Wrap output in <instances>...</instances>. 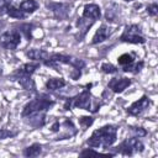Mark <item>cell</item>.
<instances>
[{"label": "cell", "mask_w": 158, "mask_h": 158, "mask_svg": "<svg viewBox=\"0 0 158 158\" xmlns=\"http://www.w3.org/2000/svg\"><path fill=\"white\" fill-rule=\"evenodd\" d=\"M117 131H118V126L112 125V123H107L104 125L102 127L95 130L90 137L86 139V146L91 147V148H104V149H109L110 147L114 146V143L117 139Z\"/></svg>", "instance_id": "obj_1"}, {"label": "cell", "mask_w": 158, "mask_h": 158, "mask_svg": "<svg viewBox=\"0 0 158 158\" xmlns=\"http://www.w3.org/2000/svg\"><path fill=\"white\" fill-rule=\"evenodd\" d=\"M91 86H93V84H89L79 94L65 99L64 110L68 111V110H73V109H83V110H86L90 112H98L101 104L99 102V100L93 99V95L90 93Z\"/></svg>", "instance_id": "obj_2"}, {"label": "cell", "mask_w": 158, "mask_h": 158, "mask_svg": "<svg viewBox=\"0 0 158 158\" xmlns=\"http://www.w3.org/2000/svg\"><path fill=\"white\" fill-rule=\"evenodd\" d=\"M42 64L46 67L53 68L56 70H59L60 64H67V65H70L74 70H79V72H81L86 65V63L83 59L70 54H63V53H49L48 59L44 60Z\"/></svg>", "instance_id": "obj_3"}, {"label": "cell", "mask_w": 158, "mask_h": 158, "mask_svg": "<svg viewBox=\"0 0 158 158\" xmlns=\"http://www.w3.org/2000/svg\"><path fill=\"white\" fill-rule=\"evenodd\" d=\"M56 105V101L46 94H37L32 100H30L21 111V117H25L30 114L37 111H48Z\"/></svg>", "instance_id": "obj_4"}, {"label": "cell", "mask_w": 158, "mask_h": 158, "mask_svg": "<svg viewBox=\"0 0 158 158\" xmlns=\"http://www.w3.org/2000/svg\"><path fill=\"white\" fill-rule=\"evenodd\" d=\"M114 151L115 154H122V156H133L136 153H142L144 151V144L142 143V141L136 137V136H131L125 138L118 146L111 148Z\"/></svg>", "instance_id": "obj_5"}, {"label": "cell", "mask_w": 158, "mask_h": 158, "mask_svg": "<svg viewBox=\"0 0 158 158\" xmlns=\"http://www.w3.org/2000/svg\"><path fill=\"white\" fill-rule=\"evenodd\" d=\"M118 40L121 42L131 43V44H143V43H146V38L142 35V30L136 23L126 25L122 33L120 35Z\"/></svg>", "instance_id": "obj_6"}, {"label": "cell", "mask_w": 158, "mask_h": 158, "mask_svg": "<svg viewBox=\"0 0 158 158\" xmlns=\"http://www.w3.org/2000/svg\"><path fill=\"white\" fill-rule=\"evenodd\" d=\"M21 37L17 30H7L0 35V46L7 51H15L21 43Z\"/></svg>", "instance_id": "obj_7"}, {"label": "cell", "mask_w": 158, "mask_h": 158, "mask_svg": "<svg viewBox=\"0 0 158 158\" xmlns=\"http://www.w3.org/2000/svg\"><path fill=\"white\" fill-rule=\"evenodd\" d=\"M70 4L69 2H56L49 1L46 4V7L53 14V17L57 21H64L68 19L70 14Z\"/></svg>", "instance_id": "obj_8"}, {"label": "cell", "mask_w": 158, "mask_h": 158, "mask_svg": "<svg viewBox=\"0 0 158 158\" xmlns=\"http://www.w3.org/2000/svg\"><path fill=\"white\" fill-rule=\"evenodd\" d=\"M152 105V100L148 95H142L138 100L133 101L126 110V112L130 116H141L144 111H147Z\"/></svg>", "instance_id": "obj_9"}, {"label": "cell", "mask_w": 158, "mask_h": 158, "mask_svg": "<svg viewBox=\"0 0 158 158\" xmlns=\"http://www.w3.org/2000/svg\"><path fill=\"white\" fill-rule=\"evenodd\" d=\"M40 65H41V63H38V62L25 63V64H22L21 67H19V68L10 75V78H11V80H16V79H19V78H21V77H32L33 73L40 68Z\"/></svg>", "instance_id": "obj_10"}, {"label": "cell", "mask_w": 158, "mask_h": 158, "mask_svg": "<svg viewBox=\"0 0 158 158\" xmlns=\"http://www.w3.org/2000/svg\"><path fill=\"white\" fill-rule=\"evenodd\" d=\"M60 127H63V130L60 128L58 132V136L54 138V141H62V139H68L72 138L73 136H75L78 133V128L74 126L73 121L70 118H64L60 122Z\"/></svg>", "instance_id": "obj_11"}, {"label": "cell", "mask_w": 158, "mask_h": 158, "mask_svg": "<svg viewBox=\"0 0 158 158\" xmlns=\"http://www.w3.org/2000/svg\"><path fill=\"white\" fill-rule=\"evenodd\" d=\"M46 114H47L46 111H37V112L30 114V115H27V116H25L22 118H23V121L28 126H31L35 130H38V128L44 127V125L47 122V120H46L47 118V115Z\"/></svg>", "instance_id": "obj_12"}, {"label": "cell", "mask_w": 158, "mask_h": 158, "mask_svg": "<svg viewBox=\"0 0 158 158\" xmlns=\"http://www.w3.org/2000/svg\"><path fill=\"white\" fill-rule=\"evenodd\" d=\"M131 84H132V80L126 77H115V78L110 79V81L107 83V88L115 94H121Z\"/></svg>", "instance_id": "obj_13"}, {"label": "cell", "mask_w": 158, "mask_h": 158, "mask_svg": "<svg viewBox=\"0 0 158 158\" xmlns=\"http://www.w3.org/2000/svg\"><path fill=\"white\" fill-rule=\"evenodd\" d=\"M94 23H95V21H93V20L85 19L83 16L78 17L77 21H75V26H77V30H78V32L75 33V40L78 42L83 41V38L86 36V33L89 32V30L93 27Z\"/></svg>", "instance_id": "obj_14"}, {"label": "cell", "mask_w": 158, "mask_h": 158, "mask_svg": "<svg viewBox=\"0 0 158 158\" xmlns=\"http://www.w3.org/2000/svg\"><path fill=\"white\" fill-rule=\"evenodd\" d=\"M114 28L106 23H102L95 32V35L93 36V40H91V44H99L106 40L110 38V36L114 33Z\"/></svg>", "instance_id": "obj_15"}, {"label": "cell", "mask_w": 158, "mask_h": 158, "mask_svg": "<svg viewBox=\"0 0 158 158\" xmlns=\"http://www.w3.org/2000/svg\"><path fill=\"white\" fill-rule=\"evenodd\" d=\"M83 17L85 19H89V20H93V21H98L100 20L101 17V9L98 4H86L84 5L83 7V14H81Z\"/></svg>", "instance_id": "obj_16"}, {"label": "cell", "mask_w": 158, "mask_h": 158, "mask_svg": "<svg viewBox=\"0 0 158 158\" xmlns=\"http://www.w3.org/2000/svg\"><path fill=\"white\" fill-rule=\"evenodd\" d=\"M120 6L115 2L110 4L106 6L105 10V20L107 22H112V23H120Z\"/></svg>", "instance_id": "obj_17"}, {"label": "cell", "mask_w": 158, "mask_h": 158, "mask_svg": "<svg viewBox=\"0 0 158 158\" xmlns=\"http://www.w3.org/2000/svg\"><path fill=\"white\" fill-rule=\"evenodd\" d=\"M27 58H30L32 62H38V63H43L44 60L48 59L49 57V52L42 49V48H31L30 51L26 52Z\"/></svg>", "instance_id": "obj_18"}, {"label": "cell", "mask_w": 158, "mask_h": 158, "mask_svg": "<svg viewBox=\"0 0 158 158\" xmlns=\"http://www.w3.org/2000/svg\"><path fill=\"white\" fill-rule=\"evenodd\" d=\"M38 7H40V5L36 0H22L20 2V6H19V9L21 11H23L26 15L33 14L36 10H38Z\"/></svg>", "instance_id": "obj_19"}, {"label": "cell", "mask_w": 158, "mask_h": 158, "mask_svg": "<svg viewBox=\"0 0 158 158\" xmlns=\"http://www.w3.org/2000/svg\"><path fill=\"white\" fill-rule=\"evenodd\" d=\"M46 89L49 90V91H56V90H59L62 88H64L67 85V81L63 79V78H51L46 81Z\"/></svg>", "instance_id": "obj_20"}, {"label": "cell", "mask_w": 158, "mask_h": 158, "mask_svg": "<svg viewBox=\"0 0 158 158\" xmlns=\"http://www.w3.org/2000/svg\"><path fill=\"white\" fill-rule=\"evenodd\" d=\"M22 154L27 158H33V157H38L40 154H42V146L40 143H32L30 146H27L26 148H23Z\"/></svg>", "instance_id": "obj_21"}, {"label": "cell", "mask_w": 158, "mask_h": 158, "mask_svg": "<svg viewBox=\"0 0 158 158\" xmlns=\"http://www.w3.org/2000/svg\"><path fill=\"white\" fill-rule=\"evenodd\" d=\"M15 81H17L25 90L31 91V93H37L36 91V83L32 79V77H21L19 79H16Z\"/></svg>", "instance_id": "obj_22"}, {"label": "cell", "mask_w": 158, "mask_h": 158, "mask_svg": "<svg viewBox=\"0 0 158 158\" xmlns=\"http://www.w3.org/2000/svg\"><path fill=\"white\" fill-rule=\"evenodd\" d=\"M33 28H35V26L32 25V23H30V22H23V23H21L20 26H19V32L21 33V36H23L27 41H31L32 40V31H33Z\"/></svg>", "instance_id": "obj_23"}, {"label": "cell", "mask_w": 158, "mask_h": 158, "mask_svg": "<svg viewBox=\"0 0 158 158\" xmlns=\"http://www.w3.org/2000/svg\"><path fill=\"white\" fill-rule=\"evenodd\" d=\"M143 67H144V62H143V60H135L132 64H130V65H127V67H123V68H121V69H122V72H125V73L138 74V73L143 69Z\"/></svg>", "instance_id": "obj_24"}, {"label": "cell", "mask_w": 158, "mask_h": 158, "mask_svg": "<svg viewBox=\"0 0 158 158\" xmlns=\"http://www.w3.org/2000/svg\"><path fill=\"white\" fill-rule=\"evenodd\" d=\"M135 60H136L135 53H123V54L118 56V58H117V63H118V65H120L121 68L132 64Z\"/></svg>", "instance_id": "obj_25"}, {"label": "cell", "mask_w": 158, "mask_h": 158, "mask_svg": "<svg viewBox=\"0 0 158 158\" xmlns=\"http://www.w3.org/2000/svg\"><path fill=\"white\" fill-rule=\"evenodd\" d=\"M6 15H9V16L12 17V19H17V20H25V19H26V14H25L23 11H21L17 6L12 5V4L7 7Z\"/></svg>", "instance_id": "obj_26"}, {"label": "cell", "mask_w": 158, "mask_h": 158, "mask_svg": "<svg viewBox=\"0 0 158 158\" xmlns=\"http://www.w3.org/2000/svg\"><path fill=\"white\" fill-rule=\"evenodd\" d=\"M78 121H79V126L81 127V130L86 131L94 123V117L93 116H80L78 118Z\"/></svg>", "instance_id": "obj_27"}, {"label": "cell", "mask_w": 158, "mask_h": 158, "mask_svg": "<svg viewBox=\"0 0 158 158\" xmlns=\"http://www.w3.org/2000/svg\"><path fill=\"white\" fill-rule=\"evenodd\" d=\"M100 70L105 74H115L118 72V68L111 63H102L101 67H100Z\"/></svg>", "instance_id": "obj_28"}, {"label": "cell", "mask_w": 158, "mask_h": 158, "mask_svg": "<svg viewBox=\"0 0 158 158\" xmlns=\"http://www.w3.org/2000/svg\"><path fill=\"white\" fill-rule=\"evenodd\" d=\"M128 130L133 133V136H136V137H138V138H141V137H144V136H147V131L143 128V127H137V126H130L128 127Z\"/></svg>", "instance_id": "obj_29"}, {"label": "cell", "mask_w": 158, "mask_h": 158, "mask_svg": "<svg viewBox=\"0 0 158 158\" xmlns=\"http://www.w3.org/2000/svg\"><path fill=\"white\" fill-rule=\"evenodd\" d=\"M17 136L16 131H11L7 128H0V139H7V138H12Z\"/></svg>", "instance_id": "obj_30"}, {"label": "cell", "mask_w": 158, "mask_h": 158, "mask_svg": "<svg viewBox=\"0 0 158 158\" xmlns=\"http://www.w3.org/2000/svg\"><path fill=\"white\" fill-rule=\"evenodd\" d=\"M146 11H147V14H148L151 17H156V16L158 15V4H157V2L149 4V5L147 6Z\"/></svg>", "instance_id": "obj_31"}, {"label": "cell", "mask_w": 158, "mask_h": 158, "mask_svg": "<svg viewBox=\"0 0 158 158\" xmlns=\"http://www.w3.org/2000/svg\"><path fill=\"white\" fill-rule=\"evenodd\" d=\"M99 154H101V153L98 152V151H95V148H91V147L84 148V149L79 153L80 157H90V156H99Z\"/></svg>", "instance_id": "obj_32"}, {"label": "cell", "mask_w": 158, "mask_h": 158, "mask_svg": "<svg viewBox=\"0 0 158 158\" xmlns=\"http://www.w3.org/2000/svg\"><path fill=\"white\" fill-rule=\"evenodd\" d=\"M11 5V0H0V16L7 12V7Z\"/></svg>", "instance_id": "obj_33"}, {"label": "cell", "mask_w": 158, "mask_h": 158, "mask_svg": "<svg viewBox=\"0 0 158 158\" xmlns=\"http://www.w3.org/2000/svg\"><path fill=\"white\" fill-rule=\"evenodd\" d=\"M59 130H60V121H59V120H56V121L53 122V125L51 126V131L54 132V133H58Z\"/></svg>", "instance_id": "obj_34"}, {"label": "cell", "mask_w": 158, "mask_h": 158, "mask_svg": "<svg viewBox=\"0 0 158 158\" xmlns=\"http://www.w3.org/2000/svg\"><path fill=\"white\" fill-rule=\"evenodd\" d=\"M4 25H5V23H4V22H0V27H2V26H4Z\"/></svg>", "instance_id": "obj_35"}, {"label": "cell", "mask_w": 158, "mask_h": 158, "mask_svg": "<svg viewBox=\"0 0 158 158\" xmlns=\"http://www.w3.org/2000/svg\"><path fill=\"white\" fill-rule=\"evenodd\" d=\"M123 1H127L128 2V1H135V0H123Z\"/></svg>", "instance_id": "obj_36"}]
</instances>
